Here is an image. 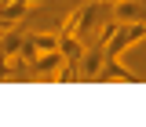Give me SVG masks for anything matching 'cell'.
Wrapping results in <instances>:
<instances>
[{
  "label": "cell",
  "instance_id": "obj_1",
  "mask_svg": "<svg viewBox=\"0 0 146 127\" xmlns=\"http://www.w3.org/2000/svg\"><path fill=\"white\" fill-rule=\"evenodd\" d=\"M62 65H66V58H62V51L55 47V51H44V54H36V62L29 65V69H33L29 76H33V80H55Z\"/></svg>",
  "mask_w": 146,
  "mask_h": 127
},
{
  "label": "cell",
  "instance_id": "obj_2",
  "mask_svg": "<svg viewBox=\"0 0 146 127\" xmlns=\"http://www.w3.org/2000/svg\"><path fill=\"white\" fill-rule=\"evenodd\" d=\"M95 80H99V84H106V80H121V84H139V76L128 69V65H121L117 58H102V65H99V73H95Z\"/></svg>",
  "mask_w": 146,
  "mask_h": 127
},
{
  "label": "cell",
  "instance_id": "obj_3",
  "mask_svg": "<svg viewBox=\"0 0 146 127\" xmlns=\"http://www.w3.org/2000/svg\"><path fill=\"white\" fill-rule=\"evenodd\" d=\"M99 65H102V47H99V44H95V47H84L80 62H77V69H80V80H95Z\"/></svg>",
  "mask_w": 146,
  "mask_h": 127
},
{
  "label": "cell",
  "instance_id": "obj_4",
  "mask_svg": "<svg viewBox=\"0 0 146 127\" xmlns=\"http://www.w3.org/2000/svg\"><path fill=\"white\" fill-rule=\"evenodd\" d=\"M84 40L80 36H58V51H62V58L66 62H80V54H84Z\"/></svg>",
  "mask_w": 146,
  "mask_h": 127
},
{
  "label": "cell",
  "instance_id": "obj_5",
  "mask_svg": "<svg viewBox=\"0 0 146 127\" xmlns=\"http://www.w3.org/2000/svg\"><path fill=\"white\" fill-rule=\"evenodd\" d=\"M26 11H29V7H26L22 0H7V4H0V22H4V26H18V22L26 18Z\"/></svg>",
  "mask_w": 146,
  "mask_h": 127
},
{
  "label": "cell",
  "instance_id": "obj_6",
  "mask_svg": "<svg viewBox=\"0 0 146 127\" xmlns=\"http://www.w3.org/2000/svg\"><path fill=\"white\" fill-rule=\"evenodd\" d=\"M18 47H22V33H15V26H7V29L0 33V54H4V58H15Z\"/></svg>",
  "mask_w": 146,
  "mask_h": 127
},
{
  "label": "cell",
  "instance_id": "obj_7",
  "mask_svg": "<svg viewBox=\"0 0 146 127\" xmlns=\"http://www.w3.org/2000/svg\"><path fill=\"white\" fill-rule=\"evenodd\" d=\"M26 40H29V44H33L40 54H44V51H55V47H58V33H36V36H26Z\"/></svg>",
  "mask_w": 146,
  "mask_h": 127
},
{
  "label": "cell",
  "instance_id": "obj_8",
  "mask_svg": "<svg viewBox=\"0 0 146 127\" xmlns=\"http://www.w3.org/2000/svg\"><path fill=\"white\" fill-rule=\"evenodd\" d=\"M0 80H11V58L0 54Z\"/></svg>",
  "mask_w": 146,
  "mask_h": 127
},
{
  "label": "cell",
  "instance_id": "obj_9",
  "mask_svg": "<svg viewBox=\"0 0 146 127\" xmlns=\"http://www.w3.org/2000/svg\"><path fill=\"white\" fill-rule=\"evenodd\" d=\"M22 4H26V7H33V4H44V0H22Z\"/></svg>",
  "mask_w": 146,
  "mask_h": 127
},
{
  "label": "cell",
  "instance_id": "obj_10",
  "mask_svg": "<svg viewBox=\"0 0 146 127\" xmlns=\"http://www.w3.org/2000/svg\"><path fill=\"white\" fill-rule=\"evenodd\" d=\"M4 29H7V26H4V22H0V33H4Z\"/></svg>",
  "mask_w": 146,
  "mask_h": 127
},
{
  "label": "cell",
  "instance_id": "obj_11",
  "mask_svg": "<svg viewBox=\"0 0 146 127\" xmlns=\"http://www.w3.org/2000/svg\"><path fill=\"white\" fill-rule=\"evenodd\" d=\"M0 4H7V0H0Z\"/></svg>",
  "mask_w": 146,
  "mask_h": 127
}]
</instances>
